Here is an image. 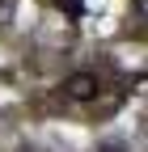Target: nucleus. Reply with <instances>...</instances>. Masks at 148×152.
Returning a JSON list of instances; mask_svg holds the SVG:
<instances>
[{
  "label": "nucleus",
  "mask_w": 148,
  "mask_h": 152,
  "mask_svg": "<svg viewBox=\"0 0 148 152\" xmlns=\"http://www.w3.org/2000/svg\"><path fill=\"white\" fill-rule=\"evenodd\" d=\"M64 97H72V102H93L97 97V93H102V80H97V72H68L64 76Z\"/></svg>",
  "instance_id": "nucleus-1"
},
{
  "label": "nucleus",
  "mask_w": 148,
  "mask_h": 152,
  "mask_svg": "<svg viewBox=\"0 0 148 152\" xmlns=\"http://www.w3.org/2000/svg\"><path fill=\"white\" fill-rule=\"evenodd\" d=\"M102 152H127V148H123V144H106Z\"/></svg>",
  "instance_id": "nucleus-2"
},
{
  "label": "nucleus",
  "mask_w": 148,
  "mask_h": 152,
  "mask_svg": "<svg viewBox=\"0 0 148 152\" xmlns=\"http://www.w3.org/2000/svg\"><path fill=\"white\" fill-rule=\"evenodd\" d=\"M0 9H4V0H0Z\"/></svg>",
  "instance_id": "nucleus-3"
}]
</instances>
